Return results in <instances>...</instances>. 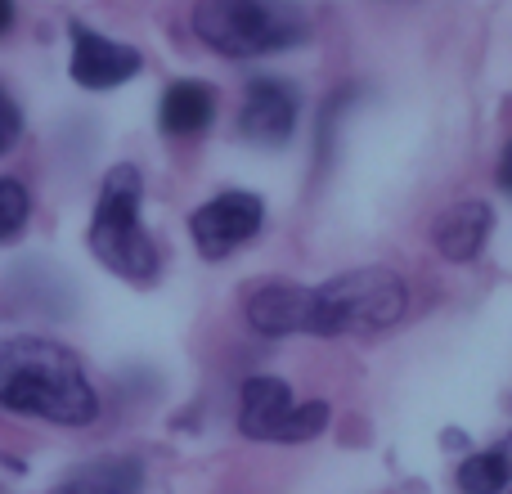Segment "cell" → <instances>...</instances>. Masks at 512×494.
I'll return each instance as SVG.
<instances>
[{
  "instance_id": "2",
  "label": "cell",
  "mask_w": 512,
  "mask_h": 494,
  "mask_svg": "<svg viewBox=\"0 0 512 494\" xmlns=\"http://www.w3.org/2000/svg\"><path fill=\"white\" fill-rule=\"evenodd\" d=\"M306 9L292 0H198L194 36L225 59L279 54L306 41Z\"/></svg>"
},
{
  "instance_id": "1",
  "label": "cell",
  "mask_w": 512,
  "mask_h": 494,
  "mask_svg": "<svg viewBox=\"0 0 512 494\" xmlns=\"http://www.w3.org/2000/svg\"><path fill=\"white\" fill-rule=\"evenodd\" d=\"M0 409L86 427L99 418V396L81 360L54 337H5L0 342Z\"/></svg>"
},
{
  "instance_id": "15",
  "label": "cell",
  "mask_w": 512,
  "mask_h": 494,
  "mask_svg": "<svg viewBox=\"0 0 512 494\" xmlns=\"http://www.w3.org/2000/svg\"><path fill=\"white\" fill-rule=\"evenodd\" d=\"M18 135H23V108L14 104V95H9L5 86H0V153L14 149Z\"/></svg>"
},
{
  "instance_id": "7",
  "label": "cell",
  "mask_w": 512,
  "mask_h": 494,
  "mask_svg": "<svg viewBox=\"0 0 512 494\" xmlns=\"http://www.w3.org/2000/svg\"><path fill=\"white\" fill-rule=\"evenodd\" d=\"M297 113H301V99L288 81L256 77V81H248V95H243L239 131H243V140L274 149V144L292 140V131H297Z\"/></svg>"
},
{
  "instance_id": "12",
  "label": "cell",
  "mask_w": 512,
  "mask_h": 494,
  "mask_svg": "<svg viewBox=\"0 0 512 494\" xmlns=\"http://www.w3.org/2000/svg\"><path fill=\"white\" fill-rule=\"evenodd\" d=\"M144 472L135 459H99L63 477L50 494H140Z\"/></svg>"
},
{
  "instance_id": "11",
  "label": "cell",
  "mask_w": 512,
  "mask_h": 494,
  "mask_svg": "<svg viewBox=\"0 0 512 494\" xmlns=\"http://www.w3.org/2000/svg\"><path fill=\"white\" fill-rule=\"evenodd\" d=\"M212 117H216V95L203 81H171L158 108V122L167 135H198L212 126Z\"/></svg>"
},
{
  "instance_id": "8",
  "label": "cell",
  "mask_w": 512,
  "mask_h": 494,
  "mask_svg": "<svg viewBox=\"0 0 512 494\" xmlns=\"http://www.w3.org/2000/svg\"><path fill=\"white\" fill-rule=\"evenodd\" d=\"M144 68L140 50L90 32L86 23H72V81L86 90H113Z\"/></svg>"
},
{
  "instance_id": "16",
  "label": "cell",
  "mask_w": 512,
  "mask_h": 494,
  "mask_svg": "<svg viewBox=\"0 0 512 494\" xmlns=\"http://www.w3.org/2000/svg\"><path fill=\"white\" fill-rule=\"evenodd\" d=\"M499 185H504L508 194H512V144L504 149V158H499Z\"/></svg>"
},
{
  "instance_id": "14",
  "label": "cell",
  "mask_w": 512,
  "mask_h": 494,
  "mask_svg": "<svg viewBox=\"0 0 512 494\" xmlns=\"http://www.w3.org/2000/svg\"><path fill=\"white\" fill-rule=\"evenodd\" d=\"M27 212H32V194L23 189V180L0 176V243H9L18 230H23Z\"/></svg>"
},
{
  "instance_id": "10",
  "label": "cell",
  "mask_w": 512,
  "mask_h": 494,
  "mask_svg": "<svg viewBox=\"0 0 512 494\" xmlns=\"http://www.w3.org/2000/svg\"><path fill=\"white\" fill-rule=\"evenodd\" d=\"M490 230H495V212L481 198H468V203H454L450 212H441L432 221V243L445 261H472L481 256Z\"/></svg>"
},
{
  "instance_id": "5",
  "label": "cell",
  "mask_w": 512,
  "mask_h": 494,
  "mask_svg": "<svg viewBox=\"0 0 512 494\" xmlns=\"http://www.w3.org/2000/svg\"><path fill=\"white\" fill-rule=\"evenodd\" d=\"M328 427V405L324 400H306L297 405L288 391V382L279 378H248L239 391V432L252 441H315Z\"/></svg>"
},
{
  "instance_id": "3",
  "label": "cell",
  "mask_w": 512,
  "mask_h": 494,
  "mask_svg": "<svg viewBox=\"0 0 512 494\" xmlns=\"http://www.w3.org/2000/svg\"><path fill=\"white\" fill-rule=\"evenodd\" d=\"M140 203H144L140 171L131 162H117L104 176V185H99V203L95 216H90V252L131 283H149L158 274V247L144 234Z\"/></svg>"
},
{
  "instance_id": "4",
  "label": "cell",
  "mask_w": 512,
  "mask_h": 494,
  "mask_svg": "<svg viewBox=\"0 0 512 494\" xmlns=\"http://www.w3.org/2000/svg\"><path fill=\"white\" fill-rule=\"evenodd\" d=\"M405 310H409V288L400 274L382 270V265L346 270L315 288V337L382 333V328L400 324Z\"/></svg>"
},
{
  "instance_id": "9",
  "label": "cell",
  "mask_w": 512,
  "mask_h": 494,
  "mask_svg": "<svg viewBox=\"0 0 512 494\" xmlns=\"http://www.w3.org/2000/svg\"><path fill=\"white\" fill-rule=\"evenodd\" d=\"M248 324L261 337L315 333V288H297V283H256L248 292Z\"/></svg>"
},
{
  "instance_id": "13",
  "label": "cell",
  "mask_w": 512,
  "mask_h": 494,
  "mask_svg": "<svg viewBox=\"0 0 512 494\" xmlns=\"http://www.w3.org/2000/svg\"><path fill=\"white\" fill-rule=\"evenodd\" d=\"M512 481V441L499 450H481L472 459H463L459 468V490L463 494H499Z\"/></svg>"
},
{
  "instance_id": "17",
  "label": "cell",
  "mask_w": 512,
  "mask_h": 494,
  "mask_svg": "<svg viewBox=\"0 0 512 494\" xmlns=\"http://www.w3.org/2000/svg\"><path fill=\"white\" fill-rule=\"evenodd\" d=\"M14 27V0H0V36Z\"/></svg>"
},
{
  "instance_id": "6",
  "label": "cell",
  "mask_w": 512,
  "mask_h": 494,
  "mask_svg": "<svg viewBox=\"0 0 512 494\" xmlns=\"http://www.w3.org/2000/svg\"><path fill=\"white\" fill-rule=\"evenodd\" d=\"M265 221V203L248 189H225L212 203H203L194 216H189V234H194L198 252L207 261H221L234 247H243L248 239H256Z\"/></svg>"
}]
</instances>
